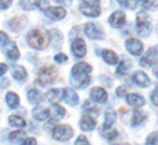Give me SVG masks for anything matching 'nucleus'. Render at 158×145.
I'll return each instance as SVG.
<instances>
[{
	"mask_svg": "<svg viewBox=\"0 0 158 145\" xmlns=\"http://www.w3.org/2000/svg\"><path fill=\"white\" fill-rule=\"evenodd\" d=\"M92 70V66L88 65L85 62L76 63L72 68V83L78 87H85L89 85L90 79H89L88 73Z\"/></svg>",
	"mask_w": 158,
	"mask_h": 145,
	"instance_id": "obj_1",
	"label": "nucleus"
},
{
	"mask_svg": "<svg viewBox=\"0 0 158 145\" xmlns=\"http://www.w3.org/2000/svg\"><path fill=\"white\" fill-rule=\"evenodd\" d=\"M27 40H28L30 46H33L35 50H43L48 44V33L43 30H33L28 33Z\"/></svg>",
	"mask_w": 158,
	"mask_h": 145,
	"instance_id": "obj_2",
	"label": "nucleus"
},
{
	"mask_svg": "<svg viewBox=\"0 0 158 145\" xmlns=\"http://www.w3.org/2000/svg\"><path fill=\"white\" fill-rule=\"evenodd\" d=\"M137 33L144 38L151 34V26L148 23V17L145 13H138L137 16Z\"/></svg>",
	"mask_w": 158,
	"mask_h": 145,
	"instance_id": "obj_3",
	"label": "nucleus"
},
{
	"mask_svg": "<svg viewBox=\"0 0 158 145\" xmlns=\"http://www.w3.org/2000/svg\"><path fill=\"white\" fill-rule=\"evenodd\" d=\"M55 78H56V69L52 68V66H45L43 69H40L38 72V82L44 86L49 85Z\"/></svg>",
	"mask_w": 158,
	"mask_h": 145,
	"instance_id": "obj_4",
	"label": "nucleus"
},
{
	"mask_svg": "<svg viewBox=\"0 0 158 145\" xmlns=\"http://www.w3.org/2000/svg\"><path fill=\"white\" fill-rule=\"evenodd\" d=\"M73 135V131L69 125H58L52 130V138L56 141H68Z\"/></svg>",
	"mask_w": 158,
	"mask_h": 145,
	"instance_id": "obj_5",
	"label": "nucleus"
},
{
	"mask_svg": "<svg viewBox=\"0 0 158 145\" xmlns=\"http://www.w3.org/2000/svg\"><path fill=\"white\" fill-rule=\"evenodd\" d=\"M85 34L90 40H102L103 38V33L100 30V27H98L93 23H88L85 26Z\"/></svg>",
	"mask_w": 158,
	"mask_h": 145,
	"instance_id": "obj_6",
	"label": "nucleus"
},
{
	"mask_svg": "<svg viewBox=\"0 0 158 145\" xmlns=\"http://www.w3.org/2000/svg\"><path fill=\"white\" fill-rule=\"evenodd\" d=\"M81 11H82L85 16L89 17H98L100 14V7L98 3H85L83 2L81 4Z\"/></svg>",
	"mask_w": 158,
	"mask_h": 145,
	"instance_id": "obj_7",
	"label": "nucleus"
},
{
	"mask_svg": "<svg viewBox=\"0 0 158 145\" xmlns=\"http://www.w3.org/2000/svg\"><path fill=\"white\" fill-rule=\"evenodd\" d=\"M126 48L133 55H140L143 52V42L138 41L137 38H128L127 42H126Z\"/></svg>",
	"mask_w": 158,
	"mask_h": 145,
	"instance_id": "obj_8",
	"label": "nucleus"
},
{
	"mask_svg": "<svg viewBox=\"0 0 158 145\" xmlns=\"http://www.w3.org/2000/svg\"><path fill=\"white\" fill-rule=\"evenodd\" d=\"M72 52L76 58H82L86 55V44L82 38H76L72 42Z\"/></svg>",
	"mask_w": 158,
	"mask_h": 145,
	"instance_id": "obj_9",
	"label": "nucleus"
},
{
	"mask_svg": "<svg viewBox=\"0 0 158 145\" xmlns=\"http://www.w3.org/2000/svg\"><path fill=\"white\" fill-rule=\"evenodd\" d=\"M109 23H110L112 27H114V28H120V27H123L126 23V14L120 10L114 11L112 16L109 17Z\"/></svg>",
	"mask_w": 158,
	"mask_h": 145,
	"instance_id": "obj_10",
	"label": "nucleus"
},
{
	"mask_svg": "<svg viewBox=\"0 0 158 145\" xmlns=\"http://www.w3.org/2000/svg\"><path fill=\"white\" fill-rule=\"evenodd\" d=\"M62 99L65 100V103H68L69 106H76L79 103V97L76 95V92L71 87H66L65 90H62Z\"/></svg>",
	"mask_w": 158,
	"mask_h": 145,
	"instance_id": "obj_11",
	"label": "nucleus"
},
{
	"mask_svg": "<svg viewBox=\"0 0 158 145\" xmlns=\"http://www.w3.org/2000/svg\"><path fill=\"white\" fill-rule=\"evenodd\" d=\"M45 14L49 18H52V20H61V18L65 17L66 11L64 7H51V9H47L45 10Z\"/></svg>",
	"mask_w": 158,
	"mask_h": 145,
	"instance_id": "obj_12",
	"label": "nucleus"
},
{
	"mask_svg": "<svg viewBox=\"0 0 158 145\" xmlns=\"http://www.w3.org/2000/svg\"><path fill=\"white\" fill-rule=\"evenodd\" d=\"M90 97H92V100L96 103H105L106 100H107V93H106V90L102 89V87H95V89H92V92H90Z\"/></svg>",
	"mask_w": 158,
	"mask_h": 145,
	"instance_id": "obj_13",
	"label": "nucleus"
},
{
	"mask_svg": "<svg viewBox=\"0 0 158 145\" xmlns=\"http://www.w3.org/2000/svg\"><path fill=\"white\" fill-rule=\"evenodd\" d=\"M126 100H127V103L130 106H133V107H143L145 103L144 97L140 95H137V93H131V95H127V97H126Z\"/></svg>",
	"mask_w": 158,
	"mask_h": 145,
	"instance_id": "obj_14",
	"label": "nucleus"
},
{
	"mask_svg": "<svg viewBox=\"0 0 158 145\" xmlns=\"http://www.w3.org/2000/svg\"><path fill=\"white\" fill-rule=\"evenodd\" d=\"M4 52H6L7 58L11 61L19 59V56H20L19 48H17V45L14 42H7V46H6V50H4Z\"/></svg>",
	"mask_w": 158,
	"mask_h": 145,
	"instance_id": "obj_15",
	"label": "nucleus"
},
{
	"mask_svg": "<svg viewBox=\"0 0 158 145\" xmlns=\"http://www.w3.org/2000/svg\"><path fill=\"white\" fill-rule=\"evenodd\" d=\"M133 82L137 83L138 86H141V87H147L150 85V79H148V76L145 75L144 72H135L133 75Z\"/></svg>",
	"mask_w": 158,
	"mask_h": 145,
	"instance_id": "obj_16",
	"label": "nucleus"
},
{
	"mask_svg": "<svg viewBox=\"0 0 158 145\" xmlns=\"http://www.w3.org/2000/svg\"><path fill=\"white\" fill-rule=\"evenodd\" d=\"M95 125H96V121L90 115H83L82 119H81V128L83 131H92L95 128Z\"/></svg>",
	"mask_w": 158,
	"mask_h": 145,
	"instance_id": "obj_17",
	"label": "nucleus"
},
{
	"mask_svg": "<svg viewBox=\"0 0 158 145\" xmlns=\"http://www.w3.org/2000/svg\"><path fill=\"white\" fill-rule=\"evenodd\" d=\"M10 28L13 31H21L24 27L27 26V20L26 17H17V18H13V20L10 21Z\"/></svg>",
	"mask_w": 158,
	"mask_h": 145,
	"instance_id": "obj_18",
	"label": "nucleus"
},
{
	"mask_svg": "<svg viewBox=\"0 0 158 145\" xmlns=\"http://www.w3.org/2000/svg\"><path fill=\"white\" fill-rule=\"evenodd\" d=\"M49 115L54 119V121H58L59 119H62L64 115H65V110L58 104H52L49 107Z\"/></svg>",
	"mask_w": 158,
	"mask_h": 145,
	"instance_id": "obj_19",
	"label": "nucleus"
},
{
	"mask_svg": "<svg viewBox=\"0 0 158 145\" xmlns=\"http://www.w3.org/2000/svg\"><path fill=\"white\" fill-rule=\"evenodd\" d=\"M155 58H157V55H155V52L151 48V50L148 51L141 59H140V63H141V66H152L155 63Z\"/></svg>",
	"mask_w": 158,
	"mask_h": 145,
	"instance_id": "obj_20",
	"label": "nucleus"
},
{
	"mask_svg": "<svg viewBox=\"0 0 158 145\" xmlns=\"http://www.w3.org/2000/svg\"><path fill=\"white\" fill-rule=\"evenodd\" d=\"M33 115H34V119L38 120V121H45L49 117V110L43 109V107H37V109H34Z\"/></svg>",
	"mask_w": 158,
	"mask_h": 145,
	"instance_id": "obj_21",
	"label": "nucleus"
},
{
	"mask_svg": "<svg viewBox=\"0 0 158 145\" xmlns=\"http://www.w3.org/2000/svg\"><path fill=\"white\" fill-rule=\"evenodd\" d=\"M116 120V111H113V110H107L105 114V124H103V130H107L110 128L113 125V123H114Z\"/></svg>",
	"mask_w": 158,
	"mask_h": 145,
	"instance_id": "obj_22",
	"label": "nucleus"
},
{
	"mask_svg": "<svg viewBox=\"0 0 158 145\" xmlns=\"http://www.w3.org/2000/svg\"><path fill=\"white\" fill-rule=\"evenodd\" d=\"M102 56H103V59H105V62L109 63V65H114V63H117V61H118L117 55H116L113 51H109V50L103 51Z\"/></svg>",
	"mask_w": 158,
	"mask_h": 145,
	"instance_id": "obj_23",
	"label": "nucleus"
},
{
	"mask_svg": "<svg viewBox=\"0 0 158 145\" xmlns=\"http://www.w3.org/2000/svg\"><path fill=\"white\" fill-rule=\"evenodd\" d=\"M6 103H7V106H9L10 109H16L17 106H19V103H20L19 96H17L16 93H13V92L7 93V96H6Z\"/></svg>",
	"mask_w": 158,
	"mask_h": 145,
	"instance_id": "obj_24",
	"label": "nucleus"
},
{
	"mask_svg": "<svg viewBox=\"0 0 158 145\" xmlns=\"http://www.w3.org/2000/svg\"><path fill=\"white\" fill-rule=\"evenodd\" d=\"M13 78L16 80H24L27 78V70L24 69L23 66H14L13 68Z\"/></svg>",
	"mask_w": 158,
	"mask_h": 145,
	"instance_id": "obj_25",
	"label": "nucleus"
},
{
	"mask_svg": "<svg viewBox=\"0 0 158 145\" xmlns=\"http://www.w3.org/2000/svg\"><path fill=\"white\" fill-rule=\"evenodd\" d=\"M61 95H62V90L61 89H52V90H49V92L47 93L45 97L49 103H54V102H56V100L61 99Z\"/></svg>",
	"mask_w": 158,
	"mask_h": 145,
	"instance_id": "obj_26",
	"label": "nucleus"
},
{
	"mask_svg": "<svg viewBox=\"0 0 158 145\" xmlns=\"http://www.w3.org/2000/svg\"><path fill=\"white\" fill-rule=\"evenodd\" d=\"M9 123L10 125H13V127H20V128H23L26 127V121H24L23 117H19V115H11L9 119Z\"/></svg>",
	"mask_w": 158,
	"mask_h": 145,
	"instance_id": "obj_27",
	"label": "nucleus"
},
{
	"mask_svg": "<svg viewBox=\"0 0 158 145\" xmlns=\"http://www.w3.org/2000/svg\"><path fill=\"white\" fill-rule=\"evenodd\" d=\"M28 102L33 103V104H37L38 102H41V95H40L38 90L31 89L28 92Z\"/></svg>",
	"mask_w": 158,
	"mask_h": 145,
	"instance_id": "obj_28",
	"label": "nucleus"
},
{
	"mask_svg": "<svg viewBox=\"0 0 158 145\" xmlns=\"http://www.w3.org/2000/svg\"><path fill=\"white\" fill-rule=\"evenodd\" d=\"M130 68H131V63L128 62L127 59H123L122 62H120V65H118V68H117V73H120V75H126Z\"/></svg>",
	"mask_w": 158,
	"mask_h": 145,
	"instance_id": "obj_29",
	"label": "nucleus"
},
{
	"mask_svg": "<svg viewBox=\"0 0 158 145\" xmlns=\"http://www.w3.org/2000/svg\"><path fill=\"white\" fill-rule=\"evenodd\" d=\"M20 6L23 7L24 10H33L34 7L37 6V2L35 0H21V2H20Z\"/></svg>",
	"mask_w": 158,
	"mask_h": 145,
	"instance_id": "obj_30",
	"label": "nucleus"
},
{
	"mask_svg": "<svg viewBox=\"0 0 158 145\" xmlns=\"http://www.w3.org/2000/svg\"><path fill=\"white\" fill-rule=\"evenodd\" d=\"M145 119V114H143L141 111H134V114H133V120H131V124L133 125H137L140 124V123H143Z\"/></svg>",
	"mask_w": 158,
	"mask_h": 145,
	"instance_id": "obj_31",
	"label": "nucleus"
},
{
	"mask_svg": "<svg viewBox=\"0 0 158 145\" xmlns=\"http://www.w3.org/2000/svg\"><path fill=\"white\" fill-rule=\"evenodd\" d=\"M24 131H14V132H11V134L9 135V139L11 142H19L20 139H23L24 138Z\"/></svg>",
	"mask_w": 158,
	"mask_h": 145,
	"instance_id": "obj_32",
	"label": "nucleus"
},
{
	"mask_svg": "<svg viewBox=\"0 0 158 145\" xmlns=\"http://www.w3.org/2000/svg\"><path fill=\"white\" fill-rule=\"evenodd\" d=\"M145 145H158V131H154L152 134L148 135Z\"/></svg>",
	"mask_w": 158,
	"mask_h": 145,
	"instance_id": "obj_33",
	"label": "nucleus"
},
{
	"mask_svg": "<svg viewBox=\"0 0 158 145\" xmlns=\"http://www.w3.org/2000/svg\"><path fill=\"white\" fill-rule=\"evenodd\" d=\"M83 110H85V111H88V113H92L93 115H99V109L93 107V106L90 104L89 102H86L85 104H83Z\"/></svg>",
	"mask_w": 158,
	"mask_h": 145,
	"instance_id": "obj_34",
	"label": "nucleus"
},
{
	"mask_svg": "<svg viewBox=\"0 0 158 145\" xmlns=\"http://www.w3.org/2000/svg\"><path fill=\"white\" fill-rule=\"evenodd\" d=\"M158 4L155 0H147V2H144V9L145 10H154V9H157Z\"/></svg>",
	"mask_w": 158,
	"mask_h": 145,
	"instance_id": "obj_35",
	"label": "nucleus"
},
{
	"mask_svg": "<svg viewBox=\"0 0 158 145\" xmlns=\"http://www.w3.org/2000/svg\"><path fill=\"white\" fill-rule=\"evenodd\" d=\"M75 145H90V144H89V141L86 139V137L81 135V137H78V139H76Z\"/></svg>",
	"mask_w": 158,
	"mask_h": 145,
	"instance_id": "obj_36",
	"label": "nucleus"
},
{
	"mask_svg": "<svg viewBox=\"0 0 158 145\" xmlns=\"http://www.w3.org/2000/svg\"><path fill=\"white\" fill-rule=\"evenodd\" d=\"M9 42V37L6 33H0V45H4V44Z\"/></svg>",
	"mask_w": 158,
	"mask_h": 145,
	"instance_id": "obj_37",
	"label": "nucleus"
},
{
	"mask_svg": "<svg viewBox=\"0 0 158 145\" xmlns=\"http://www.w3.org/2000/svg\"><path fill=\"white\" fill-rule=\"evenodd\" d=\"M54 59H55V62H65L68 58H66L65 54H58V55H55V58H54Z\"/></svg>",
	"mask_w": 158,
	"mask_h": 145,
	"instance_id": "obj_38",
	"label": "nucleus"
},
{
	"mask_svg": "<svg viewBox=\"0 0 158 145\" xmlns=\"http://www.w3.org/2000/svg\"><path fill=\"white\" fill-rule=\"evenodd\" d=\"M105 137L107 139H114L116 137H117V131H114V130H112V131H109L105 134Z\"/></svg>",
	"mask_w": 158,
	"mask_h": 145,
	"instance_id": "obj_39",
	"label": "nucleus"
},
{
	"mask_svg": "<svg viewBox=\"0 0 158 145\" xmlns=\"http://www.w3.org/2000/svg\"><path fill=\"white\" fill-rule=\"evenodd\" d=\"M35 144H37L35 138H26L20 145H35Z\"/></svg>",
	"mask_w": 158,
	"mask_h": 145,
	"instance_id": "obj_40",
	"label": "nucleus"
},
{
	"mask_svg": "<svg viewBox=\"0 0 158 145\" xmlns=\"http://www.w3.org/2000/svg\"><path fill=\"white\" fill-rule=\"evenodd\" d=\"M38 7L41 9V10H47V9H48V0H40Z\"/></svg>",
	"mask_w": 158,
	"mask_h": 145,
	"instance_id": "obj_41",
	"label": "nucleus"
},
{
	"mask_svg": "<svg viewBox=\"0 0 158 145\" xmlns=\"http://www.w3.org/2000/svg\"><path fill=\"white\" fill-rule=\"evenodd\" d=\"M151 100H152V103H154L155 106H158V87L152 92V95H151Z\"/></svg>",
	"mask_w": 158,
	"mask_h": 145,
	"instance_id": "obj_42",
	"label": "nucleus"
},
{
	"mask_svg": "<svg viewBox=\"0 0 158 145\" xmlns=\"http://www.w3.org/2000/svg\"><path fill=\"white\" fill-rule=\"evenodd\" d=\"M10 4H11V0H0V9H7V7H10Z\"/></svg>",
	"mask_w": 158,
	"mask_h": 145,
	"instance_id": "obj_43",
	"label": "nucleus"
},
{
	"mask_svg": "<svg viewBox=\"0 0 158 145\" xmlns=\"http://www.w3.org/2000/svg\"><path fill=\"white\" fill-rule=\"evenodd\" d=\"M120 4L124 7H128V9H134V4H133L130 0H120Z\"/></svg>",
	"mask_w": 158,
	"mask_h": 145,
	"instance_id": "obj_44",
	"label": "nucleus"
},
{
	"mask_svg": "<svg viewBox=\"0 0 158 145\" xmlns=\"http://www.w3.org/2000/svg\"><path fill=\"white\" fill-rule=\"evenodd\" d=\"M6 70H7V65H6V63H0V76L4 75V73H6Z\"/></svg>",
	"mask_w": 158,
	"mask_h": 145,
	"instance_id": "obj_45",
	"label": "nucleus"
},
{
	"mask_svg": "<svg viewBox=\"0 0 158 145\" xmlns=\"http://www.w3.org/2000/svg\"><path fill=\"white\" fill-rule=\"evenodd\" d=\"M55 2H58V3H61V4H65V6L71 4V0H55Z\"/></svg>",
	"mask_w": 158,
	"mask_h": 145,
	"instance_id": "obj_46",
	"label": "nucleus"
},
{
	"mask_svg": "<svg viewBox=\"0 0 158 145\" xmlns=\"http://www.w3.org/2000/svg\"><path fill=\"white\" fill-rule=\"evenodd\" d=\"M117 95L118 96H123V95H124V87H118V89H117Z\"/></svg>",
	"mask_w": 158,
	"mask_h": 145,
	"instance_id": "obj_47",
	"label": "nucleus"
},
{
	"mask_svg": "<svg viewBox=\"0 0 158 145\" xmlns=\"http://www.w3.org/2000/svg\"><path fill=\"white\" fill-rule=\"evenodd\" d=\"M85 3H99V0H82Z\"/></svg>",
	"mask_w": 158,
	"mask_h": 145,
	"instance_id": "obj_48",
	"label": "nucleus"
},
{
	"mask_svg": "<svg viewBox=\"0 0 158 145\" xmlns=\"http://www.w3.org/2000/svg\"><path fill=\"white\" fill-rule=\"evenodd\" d=\"M154 73H155V76H157V78H158V65L154 68Z\"/></svg>",
	"mask_w": 158,
	"mask_h": 145,
	"instance_id": "obj_49",
	"label": "nucleus"
},
{
	"mask_svg": "<svg viewBox=\"0 0 158 145\" xmlns=\"http://www.w3.org/2000/svg\"><path fill=\"white\" fill-rule=\"evenodd\" d=\"M152 51H154V52H155V55H157V56H158V45H157V46H155V48H152Z\"/></svg>",
	"mask_w": 158,
	"mask_h": 145,
	"instance_id": "obj_50",
	"label": "nucleus"
},
{
	"mask_svg": "<svg viewBox=\"0 0 158 145\" xmlns=\"http://www.w3.org/2000/svg\"><path fill=\"white\" fill-rule=\"evenodd\" d=\"M118 145H128V144H118Z\"/></svg>",
	"mask_w": 158,
	"mask_h": 145,
	"instance_id": "obj_51",
	"label": "nucleus"
},
{
	"mask_svg": "<svg viewBox=\"0 0 158 145\" xmlns=\"http://www.w3.org/2000/svg\"><path fill=\"white\" fill-rule=\"evenodd\" d=\"M140 2H143V0H140Z\"/></svg>",
	"mask_w": 158,
	"mask_h": 145,
	"instance_id": "obj_52",
	"label": "nucleus"
}]
</instances>
